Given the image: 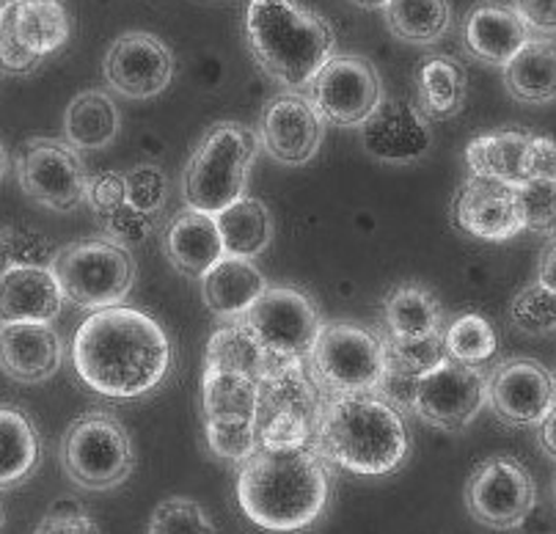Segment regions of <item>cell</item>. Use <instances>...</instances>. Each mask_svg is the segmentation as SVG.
<instances>
[{
  "label": "cell",
  "mask_w": 556,
  "mask_h": 534,
  "mask_svg": "<svg viewBox=\"0 0 556 534\" xmlns=\"http://www.w3.org/2000/svg\"><path fill=\"white\" fill-rule=\"evenodd\" d=\"M72 364L91 392L108 399H138L172 369V342L152 315L130 306L91 312L75 339Z\"/></svg>",
  "instance_id": "obj_1"
},
{
  "label": "cell",
  "mask_w": 556,
  "mask_h": 534,
  "mask_svg": "<svg viewBox=\"0 0 556 534\" xmlns=\"http://www.w3.org/2000/svg\"><path fill=\"white\" fill-rule=\"evenodd\" d=\"M331 463L314 444L270 449L256 446L237 466L240 510L265 532H306L331 505Z\"/></svg>",
  "instance_id": "obj_2"
},
{
  "label": "cell",
  "mask_w": 556,
  "mask_h": 534,
  "mask_svg": "<svg viewBox=\"0 0 556 534\" xmlns=\"http://www.w3.org/2000/svg\"><path fill=\"white\" fill-rule=\"evenodd\" d=\"M314 446L328 463L362 476L396 471L410 455L405 414L378 392L326 399Z\"/></svg>",
  "instance_id": "obj_3"
},
{
  "label": "cell",
  "mask_w": 556,
  "mask_h": 534,
  "mask_svg": "<svg viewBox=\"0 0 556 534\" xmlns=\"http://www.w3.org/2000/svg\"><path fill=\"white\" fill-rule=\"evenodd\" d=\"M245 39L267 78L287 91H303L333 59L331 23L298 0H249Z\"/></svg>",
  "instance_id": "obj_4"
},
{
  "label": "cell",
  "mask_w": 556,
  "mask_h": 534,
  "mask_svg": "<svg viewBox=\"0 0 556 534\" xmlns=\"http://www.w3.org/2000/svg\"><path fill=\"white\" fill-rule=\"evenodd\" d=\"M260 149V138L251 127L237 122H218L210 127L185 166V207L218 215L229 204L240 202Z\"/></svg>",
  "instance_id": "obj_5"
},
{
  "label": "cell",
  "mask_w": 556,
  "mask_h": 534,
  "mask_svg": "<svg viewBox=\"0 0 556 534\" xmlns=\"http://www.w3.org/2000/svg\"><path fill=\"white\" fill-rule=\"evenodd\" d=\"M326 397L314 386L306 361H281L260 378L256 444L270 449L314 444Z\"/></svg>",
  "instance_id": "obj_6"
},
{
  "label": "cell",
  "mask_w": 556,
  "mask_h": 534,
  "mask_svg": "<svg viewBox=\"0 0 556 534\" xmlns=\"http://www.w3.org/2000/svg\"><path fill=\"white\" fill-rule=\"evenodd\" d=\"M306 369L326 399L378 392L386 374L383 339L355 322H323Z\"/></svg>",
  "instance_id": "obj_7"
},
{
  "label": "cell",
  "mask_w": 556,
  "mask_h": 534,
  "mask_svg": "<svg viewBox=\"0 0 556 534\" xmlns=\"http://www.w3.org/2000/svg\"><path fill=\"white\" fill-rule=\"evenodd\" d=\"M64 301L77 309L100 312L122 306L136 284V259L111 238H91L66 245L50 265Z\"/></svg>",
  "instance_id": "obj_8"
},
{
  "label": "cell",
  "mask_w": 556,
  "mask_h": 534,
  "mask_svg": "<svg viewBox=\"0 0 556 534\" xmlns=\"http://www.w3.org/2000/svg\"><path fill=\"white\" fill-rule=\"evenodd\" d=\"M61 466L72 485L84 491H113L130 480L136 469L130 433L105 410L77 416L61 441Z\"/></svg>",
  "instance_id": "obj_9"
},
{
  "label": "cell",
  "mask_w": 556,
  "mask_h": 534,
  "mask_svg": "<svg viewBox=\"0 0 556 534\" xmlns=\"http://www.w3.org/2000/svg\"><path fill=\"white\" fill-rule=\"evenodd\" d=\"M256 394L260 380L204 367L202 416L210 452L240 466L256 449Z\"/></svg>",
  "instance_id": "obj_10"
},
{
  "label": "cell",
  "mask_w": 556,
  "mask_h": 534,
  "mask_svg": "<svg viewBox=\"0 0 556 534\" xmlns=\"http://www.w3.org/2000/svg\"><path fill=\"white\" fill-rule=\"evenodd\" d=\"M243 326L254 333L267 356L281 361H306L323 320L306 292L267 284L260 301L243 315Z\"/></svg>",
  "instance_id": "obj_11"
},
{
  "label": "cell",
  "mask_w": 556,
  "mask_h": 534,
  "mask_svg": "<svg viewBox=\"0 0 556 534\" xmlns=\"http://www.w3.org/2000/svg\"><path fill=\"white\" fill-rule=\"evenodd\" d=\"M463 499L473 521L496 532H509L521 526L534 510L538 487L521 460L493 455L471 471Z\"/></svg>",
  "instance_id": "obj_12"
},
{
  "label": "cell",
  "mask_w": 556,
  "mask_h": 534,
  "mask_svg": "<svg viewBox=\"0 0 556 534\" xmlns=\"http://www.w3.org/2000/svg\"><path fill=\"white\" fill-rule=\"evenodd\" d=\"M20 188L53 213H75L86 202V174L80 152L55 138H30L17 152Z\"/></svg>",
  "instance_id": "obj_13"
},
{
  "label": "cell",
  "mask_w": 556,
  "mask_h": 534,
  "mask_svg": "<svg viewBox=\"0 0 556 534\" xmlns=\"http://www.w3.org/2000/svg\"><path fill=\"white\" fill-rule=\"evenodd\" d=\"M303 91L320 119L333 127H362L383 102V80L362 55H333Z\"/></svg>",
  "instance_id": "obj_14"
},
{
  "label": "cell",
  "mask_w": 556,
  "mask_h": 534,
  "mask_svg": "<svg viewBox=\"0 0 556 534\" xmlns=\"http://www.w3.org/2000/svg\"><path fill=\"white\" fill-rule=\"evenodd\" d=\"M488 405V374L444 358L416 380L410 414L430 428L460 433Z\"/></svg>",
  "instance_id": "obj_15"
},
{
  "label": "cell",
  "mask_w": 556,
  "mask_h": 534,
  "mask_svg": "<svg viewBox=\"0 0 556 534\" xmlns=\"http://www.w3.org/2000/svg\"><path fill=\"white\" fill-rule=\"evenodd\" d=\"M554 403V374L532 358H509L488 374V405L509 428H538Z\"/></svg>",
  "instance_id": "obj_16"
},
{
  "label": "cell",
  "mask_w": 556,
  "mask_h": 534,
  "mask_svg": "<svg viewBox=\"0 0 556 534\" xmlns=\"http://www.w3.org/2000/svg\"><path fill=\"white\" fill-rule=\"evenodd\" d=\"M326 136V122L314 111L306 94L285 91L273 97L260 116V147L276 163L285 166H306L317 157Z\"/></svg>",
  "instance_id": "obj_17"
},
{
  "label": "cell",
  "mask_w": 556,
  "mask_h": 534,
  "mask_svg": "<svg viewBox=\"0 0 556 534\" xmlns=\"http://www.w3.org/2000/svg\"><path fill=\"white\" fill-rule=\"evenodd\" d=\"M105 84L127 100H152L168 89L174 78V55L152 34L132 30L118 36L105 55Z\"/></svg>",
  "instance_id": "obj_18"
},
{
  "label": "cell",
  "mask_w": 556,
  "mask_h": 534,
  "mask_svg": "<svg viewBox=\"0 0 556 534\" xmlns=\"http://www.w3.org/2000/svg\"><path fill=\"white\" fill-rule=\"evenodd\" d=\"M362 147L375 161L410 166L432 149L430 122L408 100H386L362 125Z\"/></svg>",
  "instance_id": "obj_19"
},
{
  "label": "cell",
  "mask_w": 556,
  "mask_h": 534,
  "mask_svg": "<svg viewBox=\"0 0 556 534\" xmlns=\"http://www.w3.org/2000/svg\"><path fill=\"white\" fill-rule=\"evenodd\" d=\"M452 220L457 229L488 243H504L523 232L513 185L485 177H471L457 190Z\"/></svg>",
  "instance_id": "obj_20"
},
{
  "label": "cell",
  "mask_w": 556,
  "mask_h": 534,
  "mask_svg": "<svg viewBox=\"0 0 556 534\" xmlns=\"http://www.w3.org/2000/svg\"><path fill=\"white\" fill-rule=\"evenodd\" d=\"M64 295L53 270L36 262H14L0 270V326L48 322L53 326Z\"/></svg>",
  "instance_id": "obj_21"
},
{
  "label": "cell",
  "mask_w": 556,
  "mask_h": 534,
  "mask_svg": "<svg viewBox=\"0 0 556 534\" xmlns=\"http://www.w3.org/2000/svg\"><path fill=\"white\" fill-rule=\"evenodd\" d=\"M64 361V345L48 322L0 326V369L17 383H45Z\"/></svg>",
  "instance_id": "obj_22"
},
{
  "label": "cell",
  "mask_w": 556,
  "mask_h": 534,
  "mask_svg": "<svg viewBox=\"0 0 556 534\" xmlns=\"http://www.w3.org/2000/svg\"><path fill=\"white\" fill-rule=\"evenodd\" d=\"M529 39H532V30L523 25L518 12L502 0H482L466 14V23H463V42L468 53L498 69H504L507 61Z\"/></svg>",
  "instance_id": "obj_23"
},
{
  "label": "cell",
  "mask_w": 556,
  "mask_h": 534,
  "mask_svg": "<svg viewBox=\"0 0 556 534\" xmlns=\"http://www.w3.org/2000/svg\"><path fill=\"white\" fill-rule=\"evenodd\" d=\"M166 254L179 274L188 279H202L210 267L218 265L226 256L224 240H220L215 215L188 209L174 215L166 226Z\"/></svg>",
  "instance_id": "obj_24"
},
{
  "label": "cell",
  "mask_w": 556,
  "mask_h": 534,
  "mask_svg": "<svg viewBox=\"0 0 556 534\" xmlns=\"http://www.w3.org/2000/svg\"><path fill=\"white\" fill-rule=\"evenodd\" d=\"M202 301L220 320H243L267 290V279L260 267L243 256H224L202 276Z\"/></svg>",
  "instance_id": "obj_25"
},
{
  "label": "cell",
  "mask_w": 556,
  "mask_h": 534,
  "mask_svg": "<svg viewBox=\"0 0 556 534\" xmlns=\"http://www.w3.org/2000/svg\"><path fill=\"white\" fill-rule=\"evenodd\" d=\"M504 86L523 105L556 100V39L532 36L504 66Z\"/></svg>",
  "instance_id": "obj_26"
},
{
  "label": "cell",
  "mask_w": 556,
  "mask_h": 534,
  "mask_svg": "<svg viewBox=\"0 0 556 534\" xmlns=\"http://www.w3.org/2000/svg\"><path fill=\"white\" fill-rule=\"evenodd\" d=\"M466 69L450 55H427L416 69V102L427 122L457 116L466 102Z\"/></svg>",
  "instance_id": "obj_27"
},
{
  "label": "cell",
  "mask_w": 556,
  "mask_h": 534,
  "mask_svg": "<svg viewBox=\"0 0 556 534\" xmlns=\"http://www.w3.org/2000/svg\"><path fill=\"white\" fill-rule=\"evenodd\" d=\"M532 132L496 130L477 136L466 147V161L473 177L496 179L504 185L527 182V149Z\"/></svg>",
  "instance_id": "obj_28"
},
{
  "label": "cell",
  "mask_w": 556,
  "mask_h": 534,
  "mask_svg": "<svg viewBox=\"0 0 556 534\" xmlns=\"http://www.w3.org/2000/svg\"><path fill=\"white\" fill-rule=\"evenodd\" d=\"M122 116L105 91H80L64 113V141L75 152H97L116 141Z\"/></svg>",
  "instance_id": "obj_29"
},
{
  "label": "cell",
  "mask_w": 556,
  "mask_h": 534,
  "mask_svg": "<svg viewBox=\"0 0 556 534\" xmlns=\"http://www.w3.org/2000/svg\"><path fill=\"white\" fill-rule=\"evenodd\" d=\"M444 331L439 297L421 284H400L383 301V333L391 339H425Z\"/></svg>",
  "instance_id": "obj_30"
},
{
  "label": "cell",
  "mask_w": 556,
  "mask_h": 534,
  "mask_svg": "<svg viewBox=\"0 0 556 534\" xmlns=\"http://www.w3.org/2000/svg\"><path fill=\"white\" fill-rule=\"evenodd\" d=\"M42 457L39 430L20 408L0 405V491L30 480Z\"/></svg>",
  "instance_id": "obj_31"
},
{
  "label": "cell",
  "mask_w": 556,
  "mask_h": 534,
  "mask_svg": "<svg viewBox=\"0 0 556 534\" xmlns=\"http://www.w3.org/2000/svg\"><path fill=\"white\" fill-rule=\"evenodd\" d=\"M215 224H218L226 256L254 259V256H260L273 240L270 209L249 196H243L240 202L220 209V213L215 215Z\"/></svg>",
  "instance_id": "obj_32"
},
{
  "label": "cell",
  "mask_w": 556,
  "mask_h": 534,
  "mask_svg": "<svg viewBox=\"0 0 556 534\" xmlns=\"http://www.w3.org/2000/svg\"><path fill=\"white\" fill-rule=\"evenodd\" d=\"M276 364H281V358L267 356L265 347L256 342L254 333L243 326V320H229L226 326L215 328V333L210 336L207 356H204V367L249 374L256 380Z\"/></svg>",
  "instance_id": "obj_33"
},
{
  "label": "cell",
  "mask_w": 556,
  "mask_h": 534,
  "mask_svg": "<svg viewBox=\"0 0 556 534\" xmlns=\"http://www.w3.org/2000/svg\"><path fill=\"white\" fill-rule=\"evenodd\" d=\"M386 25L405 44L427 48L444 39L452 25L450 0H389Z\"/></svg>",
  "instance_id": "obj_34"
},
{
  "label": "cell",
  "mask_w": 556,
  "mask_h": 534,
  "mask_svg": "<svg viewBox=\"0 0 556 534\" xmlns=\"http://www.w3.org/2000/svg\"><path fill=\"white\" fill-rule=\"evenodd\" d=\"M12 20L20 42L39 59L61 50L70 39V14L59 0L14 3Z\"/></svg>",
  "instance_id": "obj_35"
},
{
  "label": "cell",
  "mask_w": 556,
  "mask_h": 534,
  "mask_svg": "<svg viewBox=\"0 0 556 534\" xmlns=\"http://www.w3.org/2000/svg\"><path fill=\"white\" fill-rule=\"evenodd\" d=\"M444 351L446 358L466 364V367H480V364L491 361L498 351V339L491 320L477 312L455 317L444 328Z\"/></svg>",
  "instance_id": "obj_36"
},
{
  "label": "cell",
  "mask_w": 556,
  "mask_h": 534,
  "mask_svg": "<svg viewBox=\"0 0 556 534\" xmlns=\"http://www.w3.org/2000/svg\"><path fill=\"white\" fill-rule=\"evenodd\" d=\"M380 339H383L386 369L408 380H419L421 374L439 367L446 358L444 331L425 339H391L380 333Z\"/></svg>",
  "instance_id": "obj_37"
},
{
  "label": "cell",
  "mask_w": 556,
  "mask_h": 534,
  "mask_svg": "<svg viewBox=\"0 0 556 534\" xmlns=\"http://www.w3.org/2000/svg\"><path fill=\"white\" fill-rule=\"evenodd\" d=\"M509 322L527 336H548L556 331V292L545 290L543 284L523 287L513 297L509 306Z\"/></svg>",
  "instance_id": "obj_38"
},
{
  "label": "cell",
  "mask_w": 556,
  "mask_h": 534,
  "mask_svg": "<svg viewBox=\"0 0 556 534\" xmlns=\"http://www.w3.org/2000/svg\"><path fill=\"white\" fill-rule=\"evenodd\" d=\"M147 534H218V529L199 501L172 496L154 507Z\"/></svg>",
  "instance_id": "obj_39"
},
{
  "label": "cell",
  "mask_w": 556,
  "mask_h": 534,
  "mask_svg": "<svg viewBox=\"0 0 556 534\" xmlns=\"http://www.w3.org/2000/svg\"><path fill=\"white\" fill-rule=\"evenodd\" d=\"M523 229L534 234L556 232V182L554 179H527L515 188Z\"/></svg>",
  "instance_id": "obj_40"
},
{
  "label": "cell",
  "mask_w": 556,
  "mask_h": 534,
  "mask_svg": "<svg viewBox=\"0 0 556 534\" xmlns=\"http://www.w3.org/2000/svg\"><path fill=\"white\" fill-rule=\"evenodd\" d=\"M127 185V207L138 209L143 215H157L163 213L168 202V179L166 174L157 166H136L130 174H125Z\"/></svg>",
  "instance_id": "obj_41"
},
{
  "label": "cell",
  "mask_w": 556,
  "mask_h": 534,
  "mask_svg": "<svg viewBox=\"0 0 556 534\" xmlns=\"http://www.w3.org/2000/svg\"><path fill=\"white\" fill-rule=\"evenodd\" d=\"M34 534H102L77 499L55 501Z\"/></svg>",
  "instance_id": "obj_42"
},
{
  "label": "cell",
  "mask_w": 556,
  "mask_h": 534,
  "mask_svg": "<svg viewBox=\"0 0 556 534\" xmlns=\"http://www.w3.org/2000/svg\"><path fill=\"white\" fill-rule=\"evenodd\" d=\"M86 204H89L100 218L118 213V209L127 204L125 174L100 171L94 174V177H89V185H86Z\"/></svg>",
  "instance_id": "obj_43"
},
{
  "label": "cell",
  "mask_w": 556,
  "mask_h": 534,
  "mask_svg": "<svg viewBox=\"0 0 556 534\" xmlns=\"http://www.w3.org/2000/svg\"><path fill=\"white\" fill-rule=\"evenodd\" d=\"M39 64H42V59L30 53L17 39L12 9H9L7 17L0 20V72L3 75H30Z\"/></svg>",
  "instance_id": "obj_44"
},
{
  "label": "cell",
  "mask_w": 556,
  "mask_h": 534,
  "mask_svg": "<svg viewBox=\"0 0 556 534\" xmlns=\"http://www.w3.org/2000/svg\"><path fill=\"white\" fill-rule=\"evenodd\" d=\"M105 224V238H111L118 245H141L152 234L154 215H143L132 207H122L118 213L102 218Z\"/></svg>",
  "instance_id": "obj_45"
},
{
  "label": "cell",
  "mask_w": 556,
  "mask_h": 534,
  "mask_svg": "<svg viewBox=\"0 0 556 534\" xmlns=\"http://www.w3.org/2000/svg\"><path fill=\"white\" fill-rule=\"evenodd\" d=\"M513 9L532 36L556 34V0H515Z\"/></svg>",
  "instance_id": "obj_46"
},
{
  "label": "cell",
  "mask_w": 556,
  "mask_h": 534,
  "mask_svg": "<svg viewBox=\"0 0 556 534\" xmlns=\"http://www.w3.org/2000/svg\"><path fill=\"white\" fill-rule=\"evenodd\" d=\"M527 179H554L556 182V141L548 136H529Z\"/></svg>",
  "instance_id": "obj_47"
},
{
  "label": "cell",
  "mask_w": 556,
  "mask_h": 534,
  "mask_svg": "<svg viewBox=\"0 0 556 534\" xmlns=\"http://www.w3.org/2000/svg\"><path fill=\"white\" fill-rule=\"evenodd\" d=\"M538 284H543L545 290L556 292V238L548 240V245H545L543 254H540Z\"/></svg>",
  "instance_id": "obj_48"
},
{
  "label": "cell",
  "mask_w": 556,
  "mask_h": 534,
  "mask_svg": "<svg viewBox=\"0 0 556 534\" xmlns=\"http://www.w3.org/2000/svg\"><path fill=\"white\" fill-rule=\"evenodd\" d=\"M538 438H540V446H543L545 455H548L551 460H556V403H554V408L545 414L543 422L538 424Z\"/></svg>",
  "instance_id": "obj_49"
},
{
  "label": "cell",
  "mask_w": 556,
  "mask_h": 534,
  "mask_svg": "<svg viewBox=\"0 0 556 534\" xmlns=\"http://www.w3.org/2000/svg\"><path fill=\"white\" fill-rule=\"evenodd\" d=\"M350 3H355V7H362V9H380V12L389 7V0H350Z\"/></svg>",
  "instance_id": "obj_50"
},
{
  "label": "cell",
  "mask_w": 556,
  "mask_h": 534,
  "mask_svg": "<svg viewBox=\"0 0 556 534\" xmlns=\"http://www.w3.org/2000/svg\"><path fill=\"white\" fill-rule=\"evenodd\" d=\"M7 168H9V155H7V147L0 143V182L7 177Z\"/></svg>",
  "instance_id": "obj_51"
},
{
  "label": "cell",
  "mask_w": 556,
  "mask_h": 534,
  "mask_svg": "<svg viewBox=\"0 0 556 534\" xmlns=\"http://www.w3.org/2000/svg\"><path fill=\"white\" fill-rule=\"evenodd\" d=\"M12 7H14L12 0H0V20L7 17V14H9V9H12Z\"/></svg>",
  "instance_id": "obj_52"
},
{
  "label": "cell",
  "mask_w": 556,
  "mask_h": 534,
  "mask_svg": "<svg viewBox=\"0 0 556 534\" xmlns=\"http://www.w3.org/2000/svg\"><path fill=\"white\" fill-rule=\"evenodd\" d=\"M3 521H7V516H3V505H0V526H3Z\"/></svg>",
  "instance_id": "obj_53"
},
{
  "label": "cell",
  "mask_w": 556,
  "mask_h": 534,
  "mask_svg": "<svg viewBox=\"0 0 556 534\" xmlns=\"http://www.w3.org/2000/svg\"><path fill=\"white\" fill-rule=\"evenodd\" d=\"M12 3H30V0H12Z\"/></svg>",
  "instance_id": "obj_54"
},
{
  "label": "cell",
  "mask_w": 556,
  "mask_h": 534,
  "mask_svg": "<svg viewBox=\"0 0 556 534\" xmlns=\"http://www.w3.org/2000/svg\"><path fill=\"white\" fill-rule=\"evenodd\" d=\"M554 496H556V482H554Z\"/></svg>",
  "instance_id": "obj_55"
},
{
  "label": "cell",
  "mask_w": 556,
  "mask_h": 534,
  "mask_svg": "<svg viewBox=\"0 0 556 534\" xmlns=\"http://www.w3.org/2000/svg\"><path fill=\"white\" fill-rule=\"evenodd\" d=\"M554 380H556V374H554Z\"/></svg>",
  "instance_id": "obj_56"
}]
</instances>
